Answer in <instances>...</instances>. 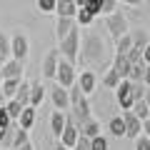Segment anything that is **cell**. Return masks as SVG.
Here are the masks:
<instances>
[{
  "instance_id": "cell-35",
  "label": "cell",
  "mask_w": 150,
  "mask_h": 150,
  "mask_svg": "<svg viewBox=\"0 0 150 150\" xmlns=\"http://www.w3.org/2000/svg\"><path fill=\"white\" fill-rule=\"evenodd\" d=\"M133 45H138V48H143V50H148V33H140L138 38H133Z\"/></svg>"
},
{
  "instance_id": "cell-25",
  "label": "cell",
  "mask_w": 150,
  "mask_h": 150,
  "mask_svg": "<svg viewBox=\"0 0 150 150\" xmlns=\"http://www.w3.org/2000/svg\"><path fill=\"white\" fill-rule=\"evenodd\" d=\"M8 58H10V38L0 30V63H5Z\"/></svg>"
},
{
  "instance_id": "cell-1",
  "label": "cell",
  "mask_w": 150,
  "mask_h": 150,
  "mask_svg": "<svg viewBox=\"0 0 150 150\" xmlns=\"http://www.w3.org/2000/svg\"><path fill=\"white\" fill-rule=\"evenodd\" d=\"M58 43H60V55L65 60H70V63H75L78 60V53H80V25L75 23L70 28V33L65 38H60Z\"/></svg>"
},
{
  "instance_id": "cell-15",
  "label": "cell",
  "mask_w": 150,
  "mask_h": 150,
  "mask_svg": "<svg viewBox=\"0 0 150 150\" xmlns=\"http://www.w3.org/2000/svg\"><path fill=\"white\" fill-rule=\"evenodd\" d=\"M130 112H133L135 118H140V120H148V118H150V105H148V98H140V100H135L133 105H130Z\"/></svg>"
},
{
  "instance_id": "cell-21",
  "label": "cell",
  "mask_w": 150,
  "mask_h": 150,
  "mask_svg": "<svg viewBox=\"0 0 150 150\" xmlns=\"http://www.w3.org/2000/svg\"><path fill=\"white\" fill-rule=\"evenodd\" d=\"M18 123L13 120L10 125H5V128H0V148H10L13 145V133H15Z\"/></svg>"
},
{
  "instance_id": "cell-13",
  "label": "cell",
  "mask_w": 150,
  "mask_h": 150,
  "mask_svg": "<svg viewBox=\"0 0 150 150\" xmlns=\"http://www.w3.org/2000/svg\"><path fill=\"white\" fill-rule=\"evenodd\" d=\"M115 73H118V78L123 80V78H128V70H130V63L128 58H125L123 53H115V58H112V65H110Z\"/></svg>"
},
{
  "instance_id": "cell-43",
  "label": "cell",
  "mask_w": 150,
  "mask_h": 150,
  "mask_svg": "<svg viewBox=\"0 0 150 150\" xmlns=\"http://www.w3.org/2000/svg\"><path fill=\"white\" fill-rule=\"evenodd\" d=\"M0 80H3V78H0Z\"/></svg>"
},
{
  "instance_id": "cell-40",
  "label": "cell",
  "mask_w": 150,
  "mask_h": 150,
  "mask_svg": "<svg viewBox=\"0 0 150 150\" xmlns=\"http://www.w3.org/2000/svg\"><path fill=\"white\" fill-rule=\"evenodd\" d=\"M73 3H75L78 8H83V5H85V0H73Z\"/></svg>"
},
{
  "instance_id": "cell-18",
  "label": "cell",
  "mask_w": 150,
  "mask_h": 150,
  "mask_svg": "<svg viewBox=\"0 0 150 150\" xmlns=\"http://www.w3.org/2000/svg\"><path fill=\"white\" fill-rule=\"evenodd\" d=\"M75 10H78V5H75L73 0H55V13H58V15L75 18Z\"/></svg>"
},
{
  "instance_id": "cell-30",
  "label": "cell",
  "mask_w": 150,
  "mask_h": 150,
  "mask_svg": "<svg viewBox=\"0 0 150 150\" xmlns=\"http://www.w3.org/2000/svg\"><path fill=\"white\" fill-rule=\"evenodd\" d=\"M118 83H120V78H118V73H115L112 68L108 70L105 75H103V85H105V88H115Z\"/></svg>"
},
{
  "instance_id": "cell-31",
  "label": "cell",
  "mask_w": 150,
  "mask_h": 150,
  "mask_svg": "<svg viewBox=\"0 0 150 150\" xmlns=\"http://www.w3.org/2000/svg\"><path fill=\"white\" fill-rule=\"evenodd\" d=\"M35 5H38V10L40 13H55V0H35Z\"/></svg>"
},
{
  "instance_id": "cell-34",
  "label": "cell",
  "mask_w": 150,
  "mask_h": 150,
  "mask_svg": "<svg viewBox=\"0 0 150 150\" xmlns=\"http://www.w3.org/2000/svg\"><path fill=\"white\" fill-rule=\"evenodd\" d=\"M83 8H85V10H90L95 18L100 15V0H85V5H83Z\"/></svg>"
},
{
  "instance_id": "cell-26",
  "label": "cell",
  "mask_w": 150,
  "mask_h": 150,
  "mask_svg": "<svg viewBox=\"0 0 150 150\" xmlns=\"http://www.w3.org/2000/svg\"><path fill=\"white\" fill-rule=\"evenodd\" d=\"M5 110H8V115H10V120H18V115H20L23 105L15 100V98H8V100H5Z\"/></svg>"
},
{
  "instance_id": "cell-22",
  "label": "cell",
  "mask_w": 150,
  "mask_h": 150,
  "mask_svg": "<svg viewBox=\"0 0 150 150\" xmlns=\"http://www.w3.org/2000/svg\"><path fill=\"white\" fill-rule=\"evenodd\" d=\"M108 130H110V135H115V138H125V123H123V118H120V115L110 118Z\"/></svg>"
},
{
  "instance_id": "cell-5",
  "label": "cell",
  "mask_w": 150,
  "mask_h": 150,
  "mask_svg": "<svg viewBox=\"0 0 150 150\" xmlns=\"http://www.w3.org/2000/svg\"><path fill=\"white\" fill-rule=\"evenodd\" d=\"M112 90H115V100H118L120 110H130V105L135 103L133 100V93H130V80H128V78H123Z\"/></svg>"
},
{
  "instance_id": "cell-14",
  "label": "cell",
  "mask_w": 150,
  "mask_h": 150,
  "mask_svg": "<svg viewBox=\"0 0 150 150\" xmlns=\"http://www.w3.org/2000/svg\"><path fill=\"white\" fill-rule=\"evenodd\" d=\"M75 25V18H68V15H58V23H55V38H65L70 33V28Z\"/></svg>"
},
{
  "instance_id": "cell-19",
  "label": "cell",
  "mask_w": 150,
  "mask_h": 150,
  "mask_svg": "<svg viewBox=\"0 0 150 150\" xmlns=\"http://www.w3.org/2000/svg\"><path fill=\"white\" fill-rule=\"evenodd\" d=\"M43 100H45V88L40 85V83H30V103H28V105L38 108Z\"/></svg>"
},
{
  "instance_id": "cell-23",
  "label": "cell",
  "mask_w": 150,
  "mask_h": 150,
  "mask_svg": "<svg viewBox=\"0 0 150 150\" xmlns=\"http://www.w3.org/2000/svg\"><path fill=\"white\" fill-rule=\"evenodd\" d=\"M130 45H133V35H130V30L128 33H123L120 38H115V53H128L130 50Z\"/></svg>"
},
{
  "instance_id": "cell-6",
  "label": "cell",
  "mask_w": 150,
  "mask_h": 150,
  "mask_svg": "<svg viewBox=\"0 0 150 150\" xmlns=\"http://www.w3.org/2000/svg\"><path fill=\"white\" fill-rule=\"evenodd\" d=\"M50 103H53V108H58V110H68V108H70L68 88H63V85L55 83V85L50 88Z\"/></svg>"
},
{
  "instance_id": "cell-36",
  "label": "cell",
  "mask_w": 150,
  "mask_h": 150,
  "mask_svg": "<svg viewBox=\"0 0 150 150\" xmlns=\"http://www.w3.org/2000/svg\"><path fill=\"white\" fill-rule=\"evenodd\" d=\"M13 120H10V115H8V110H5V105H0V128H5V125H10Z\"/></svg>"
},
{
  "instance_id": "cell-29",
  "label": "cell",
  "mask_w": 150,
  "mask_h": 150,
  "mask_svg": "<svg viewBox=\"0 0 150 150\" xmlns=\"http://www.w3.org/2000/svg\"><path fill=\"white\" fill-rule=\"evenodd\" d=\"M90 150H108V138L103 133L93 135V138H90Z\"/></svg>"
},
{
  "instance_id": "cell-17",
  "label": "cell",
  "mask_w": 150,
  "mask_h": 150,
  "mask_svg": "<svg viewBox=\"0 0 150 150\" xmlns=\"http://www.w3.org/2000/svg\"><path fill=\"white\" fill-rule=\"evenodd\" d=\"M65 112L68 110H58V108H55L53 115H50V130H53L55 138L60 135V130H63V125H65Z\"/></svg>"
},
{
  "instance_id": "cell-10",
  "label": "cell",
  "mask_w": 150,
  "mask_h": 150,
  "mask_svg": "<svg viewBox=\"0 0 150 150\" xmlns=\"http://www.w3.org/2000/svg\"><path fill=\"white\" fill-rule=\"evenodd\" d=\"M148 60H140V63H130V70H128V80H148Z\"/></svg>"
},
{
  "instance_id": "cell-37",
  "label": "cell",
  "mask_w": 150,
  "mask_h": 150,
  "mask_svg": "<svg viewBox=\"0 0 150 150\" xmlns=\"http://www.w3.org/2000/svg\"><path fill=\"white\" fill-rule=\"evenodd\" d=\"M13 150H35V148H33V143H30V140H25V143H20L18 148H13Z\"/></svg>"
},
{
  "instance_id": "cell-41",
  "label": "cell",
  "mask_w": 150,
  "mask_h": 150,
  "mask_svg": "<svg viewBox=\"0 0 150 150\" xmlns=\"http://www.w3.org/2000/svg\"><path fill=\"white\" fill-rule=\"evenodd\" d=\"M0 105H5V95H3V90H0Z\"/></svg>"
},
{
  "instance_id": "cell-33",
  "label": "cell",
  "mask_w": 150,
  "mask_h": 150,
  "mask_svg": "<svg viewBox=\"0 0 150 150\" xmlns=\"http://www.w3.org/2000/svg\"><path fill=\"white\" fill-rule=\"evenodd\" d=\"M70 150H90V138H85V135H78V140L73 143V148Z\"/></svg>"
},
{
  "instance_id": "cell-42",
  "label": "cell",
  "mask_w": 150,
  "mask_h": 150,
  "mask_svg": "<svg viewBox=\"0 0 150 150\" xmlns=\"http://www.w3.org/2000/svg\"><path fill=\"white\" fill-rule=\"evenodd\" d=\"M3 150H10V148H3Z\"/></svg>"
},
{
  "instance_id": "cell-2",
  "label": "cell",
  "mask_w": 150,
  "mask_h": 150,
  "mask_svg": "<svg viewBox=\"0 0 150 150\" xmlns=\"http://www.w3.org/2000/svg\"><path fill=\"white\" fill-rule=\"evenodd\" d=\"M75 78H78L75 63H70V60H65V58H58V68H55V78L53 80L58 83V85H63V88H70L75 83Z\"/></svg>"
},
{
  "instance_id": "cell-16",
  "label": "cell",
  "mask_w": 150,
  "mask_h": 150,
  "mask_svg": "<svg viewBox=\"0 0 150 150\" xmlns=\"http://www.w3.org/2000/svg\"><path fill=\"white\" fill-rule=\"evenodd\" d=\"M78 133H80V135H85V138H93V135H98V133H100V123H98V120L90 115V118H88L85 123H80V125H78Z\"/></svg>"
},
{
  "instance_id": "cell-7",
  "label": "cell",
  "mask_w": 150,
  "mask_h": 150,
  "mask_svg": "<svg viewBox=\"0 0 150 150\" xmlns=\"http://www.w3.org/2000/svg\"><path fill=\"white\" fill-rule=\"evenodd\" d=\"M0 78H15V80H20L23 78V60L8 58L5 63H0Z\"/></svg>"
},
{
  "instance_id": "cell-8",
  "label": "cell",
  "mask_w": 150,
  "mask_h": 150,
  "mask_svg": "<svg viewBox=\"0 0 150 150\" xmlns=\"http://www.w3.org/2000/svg\"><path fill=\"white\" fill-rule=\"evenodd\" d=\"M120 118H123V123H125V138H135V135L143 130V120L135 118L130 110H123V115H120Z\"/></svg>"
},
{
  "instance_id": "cell-20",
  "label": "cell",
  "mask_w": 150,
  "mask_h": 150,
  "mask_svg": "<svg viewBox=\"0 0 150 150\" xmlns=\"http://www.w3.org/2000/svg\"><path fill=\"white\" fill-rule=\"evenodd\" d=\"M15 98L18 103H20V105H28V103H30V83L28 80H20L18 83V90H15Z\"/></svg>"
},
{
  "instance_id": "cell-4",
  "label": "cell",
  "mask_w": 150,
  "mask_h": 150,
  "mask_svg": "<svg viewBox=\"0 0 150 150\" xmlns=\"http://www.w3.org/2000/svg\"><path fill=\"white\" fill-rule=\"evenodd\" d=\"M28 53H30V40H28V35L25 33H15L10 38V58L25 60Z\"/></svg>"
},
{
  "instance_id": "cell-12",
  "label": "cell",
  "mask_w": 150,
  "mask_h": 150,
  "mask_svg": "<svg viewBox=\"0 0 150 150\" xmlns=\"http://www.w3.org/2000/svg\"><path fill=\"white\" fill-rule=\"evenodd\" d=\"M58 50H50L48 55H45L43 60V78H48V80H53L55 78V68H58Z\"/></svg>"
},
{
  "instance_id": "cell-27",
  "label": "cell",
  "mask_w": 150,
  "mask_h": 150,
  "mask_svg": "<svg viewBox=\"0 0 150 150\" xmlns=\"http://www.w3.org/2000/svg\"><path fill=\"white\" fill-rule=\"evenodd\" d=\"M133 140H135V150H150V135H148V130H140Z\"/></svg>"
},
{
  "instance_id": "cell-24",
  "label": "cell",
  "mask_w": 150,
  "mask_h": 150,
  "mask_svg": "<svg viewBox=\"0 0 150 150\" xmlns=\"http://www.w3.org/2000/svg\"><path fill=\"white\" fill-rule=\"evenodd\" d=\"M93 20H95V15H93L90 10H85V8H78V10H75V23H78L80 28L93 25Z\"/></svg>"
},
{
  "instance_id": "cell-11",
  "label": "cell",
  "mask_w": 150,
  "mask_h": 150,
  "mask_svg": "<svg viewBox=\"0 0 150 150\" xmlns=\"http://www.w3.org/2000/svg\"><path fill=\"white\" fill-rule=\"evenodd\" d=\"M35 118H38V115H35V108H33V105H23V110H20V115H18L15 123L20 125V128L30 130L33 125H35Z\"/></svg>"
},
{
  "instance_id": "cell-9",
  "label": "cell",
  "mask_w": 150,
  "mask_h": 150,
  "mask_svg": "<svg viewBox=\"0 0 150 150\" xmlns=\"http://www.w3.org/2000/svg\"><path fill=\"white\" fill-rule=\"evenodd\" d=\"M75 83H78L80 93L90 95V93L95 90V85H98V75L93 73V70H83V73H80V78H75Z\"/></svg>"
},
{
  "instance_id": "cell-28",
  "label": "cell",
  "mask_w": 150,
  "mask_h": 150,
  "mask_svg": "<svg viewBox=\"0 0 150 150\" xmlns=\"http://www.w3.org/2000/svg\"><path fill=\"white\" fill-rule=\"evenodd\" d=\"M25 140H30V133H28L25 128H20V125H18L15 133H13V145H10V150H13V148H18L20 143H25Z\"/></svg>"
},
{
  "instance_id": "cell-3",
  "label": "cell",
  "mask_w": 150,
  "mask_h": 150,
  "mask_svg": "<svg viewBox=\"0 0 150 150\" xmlns=\"http://www.w3.org/2000/svg\"><path fill=\"white\" fill-rule=\"evenodd\" d=\"M105 28H108V33H110L112 40H115V38H120L123 33L130 30L128 18H125L120 10H112V13H108V15H105Z\"/></svg>"
},
{
  "instance_id": "cell-38",
  "label": "cell",
  "mask_w": 150,
  "mask_h": 150,
  "mask_svg": "<svg viewBox=\"0 0 150 150\" xmlns=\"http://www.w3.org/2000/svg\"><path fill=\"white\" fill-rule=\"evenodd\" d=\"M118 3H123V5H133V8H138L143 0H118Z\"/></svg>"
},
{
  "instance_id": "cell-32",
  "label": "cell",
  "mask_w": 150,
  "mask_h": 150,
  "mask_svg": "<svg viewBox=\"0 0 150 150\" xmlns=\"http://www.w3.org/2000/svg\"><path fill=\"white\" fill-rule=\"evenodd\" d=\"M112 10H118V0H100V15H108Z\"/></svg>"
},
{
  "instance_id": "cell-39",
  "label": "cell",
  "mask_w": 150,
  "mask_h": 150,
  "mask_svg": "<svg viewBox=\"0 0 150 150\" xmlns=\"http://www.w3.org/2000/svg\"><path fill=\"white\" fill-rule=\"evenodd\" d=\"M53 150H70V148H68V145H63V143H60V140H58V145H55Z\"/></svg>"
}]
</instances>
